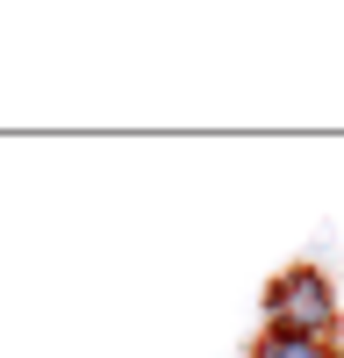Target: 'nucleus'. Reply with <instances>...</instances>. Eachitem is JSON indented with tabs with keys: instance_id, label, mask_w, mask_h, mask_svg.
<instances>
[{
	"instance_id": "1",
	"label": "nucleus",
	"mask_w": 344,
	"mask_h": 358,
	"mask_svg": "<svg viewBox=\"0 0 344 358\" xmlns=\"http://www.w3.org/2000/svg\"><path fill=\"white\" fill-rule=\"evenodd\" d=\"M344 322V301H337V280L323 273V265H287V273H273L266 287V330H294V337H337Z\"/></svg>"
},
{
	"instance_id": "2",
	"label": "nucleus",
	"mask_w": 344,
	"mask_h": 358,
	"mask_svg": "<svg viewBox=\"0 0 344 358\" xmlns=\"http://www.w3.org/2000/svg\"><path fill=\"white\" fill-rule=\"evenodd\" d=\"M244 358H344V337H294V330H258Z\"/></svg>"
}]
</instances>
